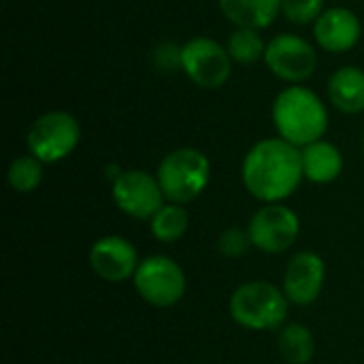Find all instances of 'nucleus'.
<instances>
[{
    "instance_id": "23",
    "label": "nucleus",
    "mask_w": 364,
    "mask_h": 364,
    "mask_svg": "<svg viewBox=\"0 0 364 364\" xmlns=\"http://www.w3.org/2000/svg\"><path fill=\"white\" fill-rule=\"evenodd\" d=\"M154 62L160 70L164 73H173V70H181V62H183V45L177 43H160L154 49Z\"/></svg>"
},
{
    "instance_id": "8",
    "label": "nucleus",
    "mask_w": 364,
    "mask_h": 364,
    "mask_svg": "<svg viewBox=\"0 0 364 364\" xmlns=\"http://www.w3.org/2000/svg\"><path fill=\"white\" fill-rule=\"evenodd\" d=\"M264 62L275 77L299 85L316 73L318 53L314 45L303 36L284 32L267 43Z\"/></svg>"
},
{
    "instance_id": "9",
    "label": "nucleus",
    "mask_w": 364,
    "mask_h": 364,
    "mask_svg": "<svg viewBox=\"0 0 364 364\" xmlns=\"http://www.w3.org/2000/svg\"><path fill=\"white\" fill-rule=\"evenodd\" d=\"M113 200L134 220H151L164 207V192L158 177L147 171H124L113 179Z\"/></svg>"
},
{
    "instance_id": "19",
    "label": "nucleus",
    "mask_w": 364,
    "mask_h": 364,
    "mask_svg": "<svg viewBox=\"0 0 364 364\" xmlns=\"http://www.w3.org/2000/svg\"><path fill=\"white\" fill-rule=\"evenodd\" d=\"M188 224V211L181 205L168 203L151 218V235L162 243H173L186 235Z\"/></svg>"
},
{
    "instance_id": "16",
    "label": "nucleus",
    "mask_w": 364,
    "mask_h": 364,
    "mask_svg": "<svg viewBox=\"0 0 364 364\" xmlns=\"http://www.w3.org/2000/svg\"><path fill=\"white\" fill-rule=\"evenodd\" d=\"M303 171L314 183H331L343 171V156L337 145L320 139L303 147Z\"/></svg>"
},
{
    "instance_id": "2",
    "label": "nucleus",
    "mask_w": 364,
    "mask_h": 364,
    "mask_svg": "<svg viewBox=\"0 0 364 364\" xmlns=\"http://www.w3.org/2000/svg\"><path fill=\"white\" fill-rule=\"evenodd\" d=\"M273 124L279 139L303 149L324 136L328 128V111L314 90L290 85L282 90L273 102Z\"/></svg>"
},
{
    "instance_id": "22",
    "label": "nucleus",
    "mask_w": 364,
    "mask_h": 364,
    "mask_svg": "<svg viewBox=\"0 0 364 364\" xmlns=\"http://www.w3.org/2000/svg\"><path fill=\"white\" fill-rule=\"evenodd\" d=\"M252 245L250 232L241 230V228H226L220 239H218V250L222 256L226 258H239L243 256Z\"/></svg>"
},
{
    "instance_id": "17",
    "label": "nucleus",
    "mask_w": 364,
    "mask_h": 364,
    "mask_svg": "<svg viewBox=\"0 0 364 364\" xmlns=\"http://www.w3.org/2000/svg\"><path fill=\"white\" fill-rule=\"evenodd\" d=\"M279 354L288 364H307L316 354V339L303 324H286L277 339Z\"/></svg>"
},
{
    "instance_id": "13",
    "label": "nucleus",
    "mask_w": 364,
    "mask_h": 364,
    "mask_svg": "<svg viewBox=\"0 0 364 364\" xmlns=\"http://www.w3.org/2000/svg\"><path fill=\"white\" fill-rule=\"evenodd\" d=\"M318 45L328 53H346L360 41V19L346 6L326 9L314 23Z\"/></svg>"
},
{
    "instance_id": "18",
    "label": "nucleus",
    "mask_w": 364,
    "mask_h": 364,
    "mask_svg": "<svg viewBox=\"0 0 364 364\" xmlns=\"http://www.w3.org/2000/svg\"><path fill=\"white\" fill-rule=\"evenodd\" d=\"M226 49L237 64H254L258 60H264L267 43L254 28H235V32L228 36Z\"/></svg>"
},
{
    "instance_id": "10",
    "label": "nucleus",
    "mask_w": 364,
    "mask_h": 364,
    "mask_svg": "<svg viewBox=\"0 0 364 364\" xmlns=\"http://www.w3.org/2000/svg\"><path fill=\"white\" fill-rule=\"evenodd\" d=\"M301 220L299 215L284 205L271 203L254 213L250 220V239L260 252L267 254H282L286 252L299 237Z\"/></svg>"
},
{
    "instance_id": "3",
    "label": "nucleus",
    "mask_w": 364,
    "mask_h": 364,
    "mask_svg": "<svg viewBox=\"0 0 364 364\" xmlns=\"http://www.w3.org/2000/svg\"><path fill=\"white\" fill-rule=\"evenodd\" d=\"M156 177L168 203L186 205L205 192L211 177V164L200 149L179 147L164 156Z\"/></svg>"
},
{
    "instance_id": "11",
    "label": "nucleus",
    "mask_w": 364,
    "mask_h": 364,
    "mask_svg": "<svg viewBox=\"0 0 364 364\" xmlns=\"http://www.w3.org/2000/svg\"><path fill=\"white\" fill-rule=\"evenodd\" d=\"M90 264L105 282L119 284L134 277L141 262L130 241L124 237H102L90 250Z\"/></svg>"
},
{
    "instance_id": "5",
    "label": "nucleus",
    "mask_w": 364,
    "mask_h": 364,
    "mask_svg": "<svg viewBox=\"0 0 364 364\" xmlns=\"http://www.w3.org/2000/svg\"><path fill=\"white\" fill-rule=\"evenodd\" d=\"M81 139V126L68 111H47L34 119L28 130L30 156L38 158L43 164H53L64 160L75 151Z\"/></svg>"
},
{
    "instance_id": "20",
    "label": "nucleus",
    "mask_w": 364,
    "mask_h": 364,
    "mask_svg": "<svg viewBox=\"0 0 364 364\" xmlns=\"http://www.w3.org/2000/svg\"><path fill=\"white\" fill-rule=\"evenodd\" d=\"M6 179L15 192H32L43 181V162L34 156H19L11 162Z\"/></svg>"
},
{
    "instance_id": "6",
    "label": "nucleus",
    "mask_w": 364,
    "mask_h": 364,
    "mask_svg": "<svg viewBox=\"0 0 364 364\" xmlns=\"http://www.w3.org/2000/svg\"><path fill=\"white\" fill-rule=\"evenodd\" d=\"M132 282L141 299L154 307H173L186 294V273L168 256L145 258Z\"/></svg>"
},
{
    "instance_id": "7",
    "label": "nucleus",
    "mask_w": 364,
    "mask_h": 364,
    "mask_svg": "<svg viewBox=\"0 0 364 364\" xmlns=\"http://www.w3.org/2000/svg\"><path fill=\"white\" fill-rule=\"evenodd\" d=\"M181 70L192 83L205 90L222 87L232 73V58L215 38L196 36L183 45Z\"/></svg>"
},
{
    "instance_id": "4",
    "label": "nucleus",
    "mask_w": 364,
    "mask_h": 364,
    "mask_svg": "<svg viewBox=\"0 0 364 364\" xmlns=\"http://www.w3.org/2000/svg\"><path fill=\"white\" fill-rule=\"evenodd\" d=\"M288 296L269 282H250L235 290L230 299L232 320L250 331H273L286 322Z\"/></svg>"
},
{
    "instance_id": "24",
    "label": "nucleus",
    "mask_w": 364,
    "mask_h": 364,
    "mask_svg": "<svg viewBox=\"0 0 364 364\" xmlns=\"http://www.w3.org/2000/svg\"><path fill=\"white\" fill-rule=\"evenodd\" d=\"M363 147H364V136H363Z\"/></svg>"
},
{
    "instance_id": "14",
    "label": "nucleus",
    "mask_w": 364,
    "mask_h": 364,
    "mask_svg": "<svg viewBox=\"0 0 364 364\" xmlns=\"http://www.w3.org/2000/svg\"><path fill=\"white\" fill-rule=\"evenodd\" d=\"M328 100L341 113L354 115L364 111V70L358 66H341L328 79Z\"/></svg>"
},
{
    "instance_id": "21",
    "label": "nucleus",
    "mask_w": 364,
    "mask_h": 364,
    "mask_svg": "<svg viewBox=\"0 0 364 364\" xmlns=\"http://www.w3.org/2000/svg\"><path fill=\"white\" fill-rule=\"evenodd\" d=\"M324 11V0H282V13L296 26L316 23Z\"/></svg>"
},
{
    "instance_id": "1",
    "label": "nucleus",
    "mask_w": 364,
    "mask_h": 364,
    "mask_svg": "<svg viewBox=\"0 0 364 364\" xmlns=\"http://www.w3.org/2000/svg\"><path fill=\"white\" fill-rule=\"evenodd\" d=\"M243 183L262 203L288 198L303 181V149L284 139L258 141L243 160Z\"/></svg>"
},
{
    "instance_id": "12",
    "label": "nucleus",
    "mask_w": 364,
    "mask_h": 364,
    "mask_svg": "<svg viewBox=\"0 0 364 364\" xmlns=\"http://www.w3.org/2000/svg\"><path fill=\"white\" fill-rule=\"evenodd\" d=\"M326 267L314 252H299L286 267L284 294L294 305H311L324 288Z\"/></svg>"
},
{
    "instance_id": "15",
    "label": "nucleus",
    "mask_w": 364,
    "mask_h": 364,
    "mask_svg": "<svg viewBox=\"0 0 364 364\" xmlns=\"http://www.w3.org/2000/svg\"><path fill=\"white\" fill-rule=\"evenodd\" d=\"M222 13L237 28H269L282 13V0H220Z\"/></svg>"
}]
</instances>
